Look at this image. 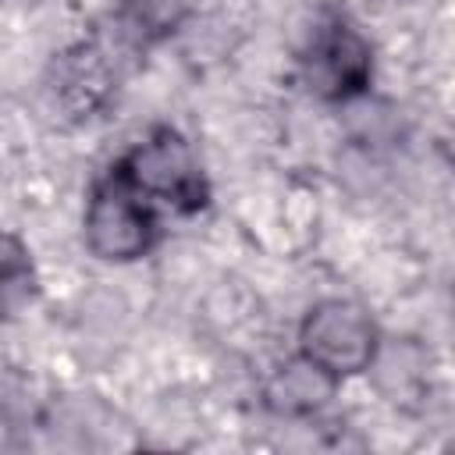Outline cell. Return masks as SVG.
<instances>
[{
    "label": "cell",
    "mask_w": 455,
    "mask_h": 455,
    "mask_svg": "<svg viewBox=\"0 0 455 455\" xmlns=\"http://www.w3.org/2000/svg\"><path fill=\"white\" fill-rule=\"evenodd\" d=\"M334 391H338L334 377H327L309 359L295 355V359H288L284 366H277L270 373V380L263 387V405L274 416L299 419V416H313L316 409H323Z\"/></svg>",
    "instance_id": "6"
},
{
    "label": "cell",
    "mask_w": 455,
    "mask_h": 455,
    "mask_svg": "<svg viewBox=\"0 0 455 455\" xmlns=\"http://www.w3.org/2000/svg\"><path fill=\"white\" fill-rule=\"evenodd\" d=\"M160 238L156 206L110 164L89 188L82 213V242L103 263H135Z\"/></svg>",
    "instance_id": "1"
},
{
    "label": "cell",
    "mask_w": 455,
    "mask_h": 455,
    "mask_svg": "<svg viewBox=\"0 0 455 455\" xmlns=\"http://www.w3.org/2000/svg\"><path fill=\"white\" fill-rule=\"evenodd\" d=\"M380 327L366 306L352 299H320L302 313L299 355L320 366L338 384L373 366L380 352Z\"/></svg>",
    "instance_id": "4"
},
{
    "label": "cell",
    "mask_w": 455,
    "mask_h": 455,
    "mask_svg": "<svg viewBox=\"0 0 455 455\" xmlns=\"http://www.w3.org/2000/svg\"><path fill=\"white\" fill-rule=\"evenodd\" d=\"M114 167L153 206L164 203L178 213H199L210 203V181L203 174V164L192 142L171 124H156L142 142L117 156Z\"/></svg>",
    "instance_id": "3"
},
{
    "label": "cell",
    "mask_w": 455,
    "mask_h": 455,
    "mask_svg": "<svg viewBox=\"0 0 455 455\" xmlns=\"http://www.w3.org/2000/svg\"><path fill=\"white\" fill-rule=\"evenodd\" d=\"M299 75L316 100L352 103L373 82V46L345 11H323L299 50Z\"/></svg>",
    "instance_id": "2"
},
{
    "label": "cell",
    "mask_w": 455,
    "mask_h": 455,
    "mask_svg": "<svg viewBox=\"0 0 455 455\" xmlns=\"http://www.w3.org/2000/svg\"><path fill=\"white\" fill-rule=\"evenodd\" d=\"M39 295V274L32 249L14 235L0 231V320L21 316Z\"/></svg>",
    "instance_id": "8"
},
{
    "label": "cell",
    "mask_w": 455,
    "mask_h": 455,
    "mask_svg": "<svg viewBox=\"0 0 455 455\" xmlns=\"http://www.w3.org/2000/svg\"><path fill=\"white\" fill-rule=\"evenodd\" d=\"M192 11H196V0H117L114 28L128 46L146 50L181 32Z\"/></svg>",
    "instance_id": "7"
},
{
    "label": "cell",
    "mask_w": 455,
    "mask_h": 455,
    "mask_svg": "<svg viewBox=\"0 0 455 455\" xmlns=\"http://www.w3.org/2000/svg\"><path fill=\"white\" fill-rule=\"evenodd\" d=\"M46 85L71 121H89L114 100L117 68L96 43H75L53 57Z\"/></svg>",
    "instance_id": "5"
}]
</instances>
